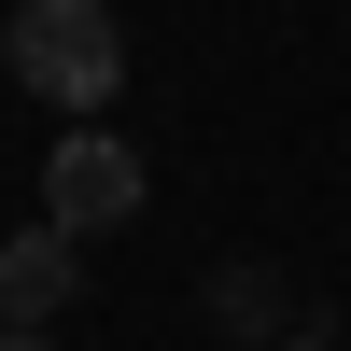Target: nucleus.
I'll return each instance as SVG.
<instances>
[{
  "mask_svg": "<svg viewBox=\"0 0 351 351\" xmlns=\"http://www.w3.org/2000/svg\"><path fill=\"white\" fill-rule=\"evenodd\" d=\"M71 295H84V239H71V225H28V239H0V324H28V337H43Z\"/></svg>",
  "mask_w": 351,
  "mask_h": 351,
  "instance_id": "7ed1b4c3",
  "label": "nucleus"
},
{
  "mask_svg": "<svg viewBox=\"0 0 351 351\" xmlns=\"http://www.w3.org/2000/svg\"><path fill=\"white\" fill-rule=\"evenodd\" d=\"M0 56H14V84L56 99L71 127H99V99L127 84V28H112V0H14Z\"/></svg>",
  "mask_w": 351,
  "mask_h": 351,
  "instance_id": "f257e3e1",
  "label": "nucleus"
},
{
  "mask_svg": "<svg viewBox=\"0 0 351 351\" xmlns=\"http://www.w3.org/2000/svg\"><path fill=\"white\" fill-rule=\"evenodd\" d=\"M127 211H141V155H127L112 127H56V155H43V225L112 239Z\"/></svg>",
  "mask_w": 351,
  "mask_h": 351,
  "instance_id": "f03ea898",
  "label": "nucleus"
},
{
  "mask_svg": "<svg viewBox=\"0 0 351 351\" xmlns=\"http://www.w3.org/2000/svg\"><path fill=\"white\" fill-rule=\"evenodd\" d=\"M281 351H337V337H281Z\"/></svg>",
  "mask_w": 351,
  "mask_h": 351,
  "instance_id": "423d86ee",
  "label": "nucleus"
},
{
  "mask_svg": "<svg viewBox=\"0 0 351 351\" xmlns=\"http://www.w3.org/2000/svg\"><path fill=\"white\" fill-rule=\"evenodd\" d=\"M211 309H225L239 337H267V324H281V267H225V281H211Z\"/></svg>",
  "mask_w": 351,
  "mask_h": 351,
  "instance_id": "20e7f679",
  "label": "nucleus"
},
{
  "mask_svg": "<svg viewBox=\"0 0 351 351\" xmlns=\"http://www.w3.org/2000/svg\"><path fill=\"white\" fill-rule=\"evenodd\" d=\"M0 351H56V337H28V324H0Z\"/></svg>",
  "mask_w": 351,
  "mask_h": 351,
  "instance_id": "39448f33",
  "label": "nucleus"
}]
</instances>
